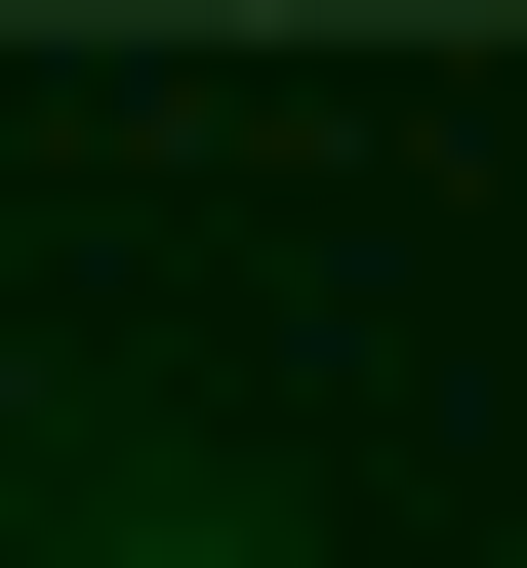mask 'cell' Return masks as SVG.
<instances>
[{
	"label": "cell",
	"instance_id": "1",
	"mask_svg": "<svg viewBox=\"0 0 527 568\" xmlns=\"http://www.w3.org/2000/svg\"><path fill=\"white\" fill-rule=\"evenodd\" d=\"M82 568H284V528H244V487H82Z\"/></svg>",
	"mask_w": 527,
	"mask_h": 568
}]
</instances>
